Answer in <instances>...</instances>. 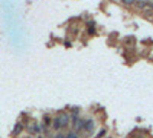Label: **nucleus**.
Wrapping results in <instances>:
<instances>
[{"mask_svg":"<svg viewBox=\"0 0 153 138\" xmlns=\"http://www.w3.org/2000/svg\"><path fill=\"white\" fill-rule=\"evenodd\" d=\"M28 131L31 134H38V135H42V131H43V126L40 123H31L29 126H28Z\"/></svg>","mask_w":153,"mask_h":138,"instance_id":"f257e3e1","label":"nucleus"},{"mask_svg":"<svg viewBox=\"0 0 153 138\" xmlns=\"http://www.w3.org/2000/svg\"><path fill=\"white\" fill-rule=\"evenodd\" d=\"M94 129H95V120H94V118H87V120L84 121V132L92 134Z\"/></svg>","mask_w":153,"mask_h":138,"instance_id":"f03ea898","label":"nucleus"},{"mask_svg":"<svg viewBox=\"0 0 153 138\" xmlns=\"http://www.w3.org/2000/svg\"><path fill=\"white\" fill-rule=\"evenodd\" d=\"M52 129H54V131H61V129H63V121H61L60 114L52 120Z\"/></svg>","mask_w":153,"mask_h":138,"instance_id":"7ed1b4c3","label":"nucleus"},{"mask_svg":"<svg viewBox=\"0 0 153 138\" xmlns=\"http://www.w3.org/2000/svg\"><path fill=\"white\" fill-rule=\"evenodd\" d=\"M84 121H86V120L80 118L78 121H76V124L74 126V131H75V132H81V131H84Z\"/></svg>","mask_w":153,"mask_h":138,"instance_id":"20e7f679","label":"nucleus"},{"mask_svg":"<svg viewBox=\"0 0 153 138\" xmlns=\"http://www.w3.org/2000/svg\"><path fill=\"white\" fill-rule=\"evenodd\" d=\"M23 128H25V126H23V124H22L20 121H19V123H16V126H14V131H12V134H14V135H19V134L23 131Z\"/></svg>","mask_w":153,"mask_h":138,"instance_id":"39448f33","label":"nucleus"},{"mask_svg":"<svg viewBox=\"0 0 153 138\" xmlns=\"http://www.w3.org/2000/svg\"><path fill=\"white\" fill-rule=\"evenodd\" d=\"M87 32H89V35H94V34L97 32V29H95V23H94V22H91V25H89Z\"/></svg>","mask_w":153,"mask_h":138,"instance_id":"423d86ee","label":"nucleus"},{"mask_svg":"<svg viewBox=\"0 0 153 138\" xmlns=\"http://www.w3.org/2000/svg\"><path fill=\"white\" fill-rule=\"evenodd\" d=\"M43 123H45V126H46V128H51V126H52V120H51V117H49V115H45Z\"/></svg>","mask_w":153,"mask_h":138,"instance_id":"0eeeda50","label":"nucleus"},{"mask_svg":"<svg viewBox=\"0 0 153 138\" xmlns=\"http://www.w3.org/2000/svg\"><path fill=\"white\" fill-rule=\"evenodd\" d=\"M135 5H136V8H139V9H146V8H149V3H147V2H136Z\"/></svg>","mask_w":153,"mask_h":138,"instance_id":"6e6552de","label":"nucleus"},{"mask_svg":"<svg viewBox=\"0 0 153 138\" xmlns=\"http://www.w3.org/2000/svg\"><path fill=\"white\" fill-rule=\"evenodd\" d=\"M66 138H78V132H75V131H71L66 134Z\"/></svg>","mask_w":153,"mask_h":138,"instance_id":"1a4fd4ad","label":"nucleus"},{"mask_svg":"<svg viewBox=\"0 0 153 138\" xmlns=\"http://www.w3.org/2000/svg\"><path fill=\"white\" fill-rule=\"evenodd\" d=\"M106 134H107V131H106L104 128H103V129H100V131H98V134H97V138H103Z\"/></svg>","mask_w":153,"mask_h":138,"instance_id":"9d476101","label":"nucleus"},{"mask_svg":"<svg viewBox=\"0 0 153 138\" xmlns=\"http://www.w3.org/2000/svg\"><path fill=\"white\" fill-rule=\"evenodd\" d=\"M52 138H66V135H65V134H61V132H58V134H57V135H54Z\"/></svg>","mask_w":153,"mask_h":138,"instance_id":"9b49d317","label":"nucleus"},{"mask_svg":"<svg viewBox=\"0 0 153 138\" xmlns=\"http://www.w3.org/2000/svg\"><path fill=\"white\" fill-rule=\"evenodd\" d=\"M133 2H135V0H124V5L130 6V5H133Z\"/></svg>","mask_w":153,"mask_h":138,"instance_id":"f8f14e48","label":"nucleus"},{"mask_svg":"<svg viewBox=\"0 0 153 138\" xmlns=\"http://www.w3.org/2000/svg\"><path fill=\"white\" fill-rule=\"evenodd\" d=\"M35 138H43V135H38V137H35Z\"/></svg>","mask_w":153,"mask_h":138,"instance_id":"ddd939ff","label":"nucleus"},{"mask_svg":"<svg viewBox=\"0 0 153 138\" xmlns=\"http://www.w3.org/2000/svg\"><path fill=\"white\" fill-rule=\"evenodd\" d=\"M138 138H146V137H138Z\"/></svg>","mask_w":153,"mask_h":138,"instance_id":"4468645a","label":"nucleus"},{"mask_svg":"<svg viewBox=\"0 0 153 138\" xmlns=\"http://www.w3.org/2000/svg\"><path fill=\"white\" fill-rule=\"evenodd\" d=\"M28 138H35V137H28Z\"/></svg>","mask_w":153,"mask_h":138,"instance_id":"2eb2a0df","label":"nucleus"}]
</instances>
